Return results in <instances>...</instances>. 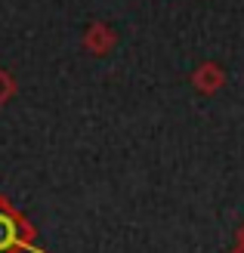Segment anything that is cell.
Here are the masks:
<instances>
[{
  "label": "cell",
  "instance_id": "1",
  "mask_svg": "<svg viewBox=\"0 0 244 253\" xmlns=\"http://www.w3.org/2000/svg\"><path fill=\"white\" fill-rule=\"evenodd\" d=\"M0 253H47L37 247V229L12 201L0 192Z\"/></svg>",
  "mask_w": 244,
  "mask_h": 253
},
{
  "label": "cell",
  "instance_id": "2",
  "mask_svg": "<svg viewBox=\"0 0 244 253\" xmlns=\"http://www.w3.org/2000/svg\"><path fill=\"white\" fill-rule=\"evenodd\" d=\"M81 43H84V49H87L90 56H108L111 49L118 46V31H114L108 22H99L96 19V22L87 25Z\"/></svg>",
  "mask_w": 244,
  "mask_h": 253
},
{
  "label": "cell",
  "instance_id": "3",
  "mask_svg": "<svg viewBox=\"0 0 244 253\" xmlns=\"http://www.w3.org/2000/svg\"><path fill=\"white\" fill-rule=\"evenodd\" d=\"M189 81L201 96H216L226 86V71H223L220 62H201V65L192 71Z\"/></svg>",
  "mask_w": 244,
  "mask_h": 253
},
{
  "label": "cell",
  "instance_id": "4",
  "mask_svg": "<svg viewBox=\"0 0 244 253\" xmlns=\"http://www.w3.org/2000/svg\"><path fill=\"white\" fill-rule=\"evenodd\" d=\"M16 90H19V86H16V78H12L6 68H0V108H3L12 96H16Z\"/></svg>",
  "mask_w": 244,
  "mask_h": 253
},
{
  "label": "cell",
  "instance_id": "5",
  "mask_svg": "<svg viewBox=\"0 0 244 253\" xmlns=\"http://www.w3.org/2000/svg\"><path fill=\"white\" fill-rule=\"evenodd\" d=\"M235 241H238V244H244V222L238 225V232H235Z\"/></svg>",
  "mask_w": 244,
  "mask_h": 253
},
{
  "label": "cell",
  "instance_id": "6",
  "mask_svg": "<svg viewBox=\"0 0 244 253\" xmlns=\"http://www.w3.org/2000/svg\"><path fill=\"white\" fill-rule=\"evenodd\" d=\"M229 253H244V244H235V247L229 250Z\"/></svg>",
  "mask_w": 244,
  "mask_h": 253
}]
</instances>
